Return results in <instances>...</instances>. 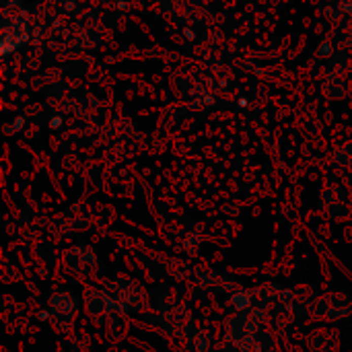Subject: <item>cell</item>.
Returning <instances> with one entry per match:
<instances>
[{
  "mask_svg": "<svg viewBox=\"0 0 352 352\" xmlns=\"http://www.w3.org/2000/svg\"><path fill=\"white\" fill-rule=\"evenodd\" d=\"M231 303H233L235 309H239V311L249 309V307H251V295L245 293V291H239V293H235V295L231 297Z\"/></svg>",
  "mask_w": 352,
  "mask_h": 352,
  "instance_id": "6da1fadb",
  "label": "cell"
}]
</instances>
